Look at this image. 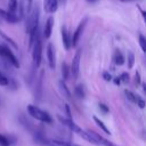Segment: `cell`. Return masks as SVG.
<instances>
[{"label":"cell","mask_w":146,"mask_h":146,"mask_svg":"<svg viewBox=\"0 0 146 146\" xmlns=\"http://www.w3.org/2000/svg\"><path fill=\"white\" fill-rule=\"evenodd\" d=\"M76 133L80 137H82L84 140H87L88 143H90L92 145H96V146H116L115 144H113L110 140L105 139L104 137H102L100 135H98L95 131H90V130L89 131H84V130H82L80 128Z\"/></svg>","instance_id":"cell-1"},{"label":"cell","mask_w":146,"mask_h":146,"mask_svg":"<svg viewBox=\"0 0 146 146\" xmlns=\"http://www.w3.org/2000/svg\"><path fill=\"white\" fill-rule=\"evenodd\" d=\"M27 113L35 120L40 121V122H43V123H52V117L47 113L44 112L43 110L39 108L38 106L35 105H27Z\"/></svg>","instance_id":"cell-2"},{"label":"cell","mask_w":146,"mask_h":146,"mask_svg":"<svg viewBox=\"0 0 146 146\" xmlns=\"http://www.w3.org/2000/svg\"><path fill=\"white\" fill-rule=\"evenodd\" d=\"M31 50H32V60H33V64L38 67V66H40L41 58H42V43H41L40 33L35 36V40L33 42V46H32Z\"/></svg>","instance_id":"cell-3"},{"label":"cell","mask_w":146,"mask_h":146,"mask_svg":"<svg viewBox=\"0 0 146 146\" xmlns=\"http://www.w3.org/2000/svg\"><path fill=\"white\" fill-rule=\"evenodd\" d=\"M0 56L3 57L10 65H13L14 67L18 68L19 67V63L16 58V56L14 55V52L10 50V48L7 44H3L0 42Z\"/></svg>","instance_id":"cell-4"},{"label":"cell","mask_w":146,"mask_h":146,"mask_svg":"<svg viewBox=\"0 0 146 146\" xmlns=\"http://www.w3.org/2000/svg\"><path fill=\"white\" fill-rule=\"evenodd\" d=\"M87 22H88V19H87V18H83V19L79 23V25L76 26V29H75V31H74V33H73V36L71 38V47H76V46H78V42H79L80 38L82 36V33H83V31H84V27H86Z\"/></svg>","instance_id":"cell-5"},{"label":"cell","mask_w":146,"mask_h":146,"mask_svg":"<svg viewBox=\"0 0 146 146\" xmlns=\"http://www.w3.org/2000/svg\"><path fill=\"white\" fill-rule=\"evenodd\" d=\"M80 62H81V49H78L73 59H72V64L70 67L71 74L73 75V79H78L79 73H80Z\"/></svg>","instance_id":"cell-6"},{"label":"cell","mask_w":146,"mask_h":146,"mask_svg":"<svg viewBox=\"0 0 146 146\" xmlns=\"http://www.w3.org/2000/svg\"><path fill=\"white\" fill-rule=\"evenodd\" d=\"M47 59H48L49 67L51 70H54L56 66V55H55V50H54V47L51 43H49L47 46Z\"/></svg>","instance_id":"cell-7"},{"label":"cell","mask_w":146,"mask_h":146,"mask_svg":"<svg viewBox=\"0 0 146 146\" xmlns=\"http://www.w3.org/2000/svg\"><path fill=\"white\" fill-rule=\"evenodd\" d=\"M58 8V0H43V9L48 14H52Z\"/></svg>","instance_id":"cell-8"},{"label":"cell","mask_w":146,"mask_h":146,"mask_svg":"<svg viewBox=\"0 0 146 146\" xmlns=\"http://www.w3.org/2000/svg\"><path fill=\"white\" fill-rule=\"evenodd\" d=\"M0 17L3 18L6 22H8V23H13V24H14V23H17V22L21 21V18H19L18 15L10 14V13L5 11V10H2V9H0Z\"/></svg>","instance_id":"cell-9"},{"label":"cell","mask_w":146,"mask_h":146,"mask_svg":"<svg viewBox=\"0 0 146 146\" xmlns=\"http://www.w3.org/2000/svg\"><path fill=\"white\" fill-rule=\"evenodd\" d=\"M52 27H54V18L50 16L48 17V19L44 23V27H43V36L46 39H49L52 32Z\"/></svg>","instance_id":"cell-10"},{"label":"cell","mask_w":146,"mask_h":146,"mask_svg":"<svg viewBox=\"0 0 146 146\" xmlns=\"http://www.w3.org/2000/svg\"><path fill=\"white\" fill-rule=\"evenodd\" d=\"M62 42H63L64 49L70 50V48H71V38H70L67 29L65 26H62Z\"/></svg>","instance_id":"cell-11"},{"label":"cell","mask_w":146,"mask_h":146,"mask_svg":"<svg viewBox=\"0 0 146 146\" xmlns=\"http://www.w3.org/2000/svg\"><path fill=\"white\" fill-rule=\"evenodd\" d=\"M58 120L60 121V123L62 124H64L65 127H67L71 131H73V132H78V130L80 129V127L79 125H76L74 122H73V120H68V119H65V117H63V116H58Z\"/></svg>","instance_id":"cell-12"},{"label":"cell","mask_w":146,"mask_h":146,"mask_svg":"<svg viewBox=\"0 0 146 146\" xmlns=\"http://www.w3.org/2000/svg\"><path fill=\"white\" fill-rule=\"evenodd\" d=\"M33 138H34V141L36 144H39V145H48L49 144V141L46 139V137H44L42 131H38V130L34 131L33 132Z\"/></svg>","instance_id":"cell-13"},{"label":"cell","mask_w":146,"mask_h":146,"mask_svg":"<svg viewBox=\"0 0 146 146\" xmlns=\"http://www.w3.org/2000/svg\"><path fill=\"white\" fill-rule=\"evenodd\" d=\"M113 62L115 65H119V66L124 64V56L122 55V52L120 50H115L114 56H113Z\"/></svg>","instance_id":"cell-14"},{"label":"cell","mask_w":146,"mask_h":146,"mask_svg":"<svg viewBox=\"0 0 146 146\" xmlns=\"http://www.w3.org/2000/svg\"><path fill=\"white\" fill-rule=\"evenodd\" d=\"M42 80H43V72H41L38 83H36V87H35V98L36 99H40L41 94H42Z\"/></svg>","instance_id":"cell-15"},{"label":"cell","mask_w":146,"mask_h":146,"mask_svg":"<svg viewBox=\"0 0 146 146\" xmlns=\"http://www.w3.org/2000/svg\"><path fill=\"white\" fill-rule=\"evenodd\" d=\"M74 94L76 95L78 98L83 99V98L86 97V90H84L83 84H78V86H75V88H74Z\"/></svg>","instance_id":"cell-16"},{"label":"cell","mask_w":146,"mask_h":146,"mask_svg":"<svg viewBox=\"0 0 146 146\" xmlns=\"http://www.w3.org/2000/svg\"><path fill=\"white\" fill-rule=\"evenodd\" d=\"M17 8H18V0H9L8 2V13L10 14H14V15H17Z\"/></svg>","instance_id":"cell-17"},{"label":"cell","mask_w":146,"mask_h":146,"mask_svg":"<svg viewBox=\"0 0 146 146\" xmlns=\"http://www.w3.org/2000/svg\"><path fill=\"white\" fill-rule=\"evenodd\" d=\"M92 119H94L95 123H96V124H97V125H98V127H99V128H100V129H102V130H103L105 133H107V135H111V131L108 130V128L105 125V123H104V122H103L100 119H98V117H97V116H95V115L92 116Z\"/></svg>","instance_id":"cell-18"},{"label":"cell","mask_w":146,"mask_h":146,"mask_svg":"<svg viewBox=\"0 0 146 146\" xmlns=\"http://www.w3.org/2000/svg\"><path fill=\"white\" fill-rule=\"evenodd\" d=\"M59 89H60L62 94H63L66 98H71V91H70V89L67 88L66 83H65L63 80H60V81H59Z\"/></svg>","instance_id":"cell-19"},{"label":"cell","mask_w":146,"mask_h":146,"mask_svg":"<svg viewBox=\"0 0 146 146\" xmlns=\"http://www.w3.org/2000/svg\"><path fill=\"white\" fill-rule=\"evenodd\" d=\"M70 73H71V71H70V66L64 62V63L62 64V76H63V81L68 79Z\"/></svg>","instance_id":"cell-20"},{"label":"cell","mask_w":146,"mask_h":146,"mask_svg":"<svg viewBox=\"0 0 146 146\" xmlns=\"http://www.w3.org/2000/svg\"><path fill=\"white\" fill-rule=\"evenodd\" d=\"M11 143L13 141L10 140V138L0 133V146H11Z\"/></svg>","instance_id":"cell-21"},{"label":"cell","mask_w":146,"mask_h":146,"mask_svg":"<svg viewBox=\"0 0 146 146\" xmlns=\"http://www.w3.org/2000/svg\"><path fill=\"white\" fill-rule=\"evenodd\" d=\"M52 144L57 145V146H79V145H75V144H71L68 141H65V140H59V139H54L51 140Z\"/></svg>","instance_id":"cell-22"},{"label":"cell","mask_w":146,"mask_h":146,"mask_svg":"<svg viewBox=\"0 0 146 146\" xmlns=\"http://www.w3.org/2000/svg\"><path fill=\"white\" fill-rule=\"evenodd\" d=\"M124 94H125V97L128 98V100H130L131 103L136 104V97H137L136 94H133V92L130 91V90H124Z\"/></svg>","instance_id":"cell-23"},{"label":"cell","mask_w":146,"mask_h":146,"mask_svg":"<svg viewBox=\"0 0 146 146\" xmlns=\"http://www.w3.org/2000/svg\"><path fill=\"white\" fill-rule=\"evenodd\" d=\"M133 64H135V55L131 52V51H128V68H132L133 67Z\"/></svg>","instance_id":"cell-24"},{"label":"cell","mask_w":146,"mask_h":146,"mask_svg":"<svg viewBox=\"0 0 146 146\" xmlns=\"http://www.w3.org/2000/svg\"><path fill=\"white\" fill-rule=\"evenodd\" d=\"M138 41H139V44H140V48L143 50V52L146 51V39L143 34H139V38H138Z\"/></svg>","instance_id":"cell-25"},{"label":"cell","mask_w":146,"mask_h":146,"mask_svg":"<svg viewBox=\"0 0 146 146\" xmlns=\"http://www.w3.org/2000/svg\"><path fill=\"white\" fill-rule=\"evenodd\" d=\"M8 83H9V79H8L6 75H3V74L0 72V86L6 87V86H8Z\"/></svg>","instance_id":"cell-26"},{"label":"cell","mask_w":146,"mask_h":146,"mask_svg":"<svg viewBox=\"0 0 146 146\" xmlns=\"http://www.w3.org/2000/svg\"><path fill=\"white\" fill-rule=\"evenodd\" d=\"M136 104H137L140 108H144V107H145V100H144L139 95H137V97H136Z\"/></svg>","instance_id":"cell-27"},{"label":"cell","mask_w":146,"mask_h":146,"mask_svg":"<svg viewBox=\"0 0 146 146\" xmlns=\"http://www.w3.org/2000/svg\"><path fill=\"white\" fill-rule=\"evenodd\" d=\"M119 79H120V81L127 83V82H129V74L127 72H123V73H121V75L119 76Z\"/></svg>","instance_id":"cell-28"},{"label":"cell","mask_w":146,"mask_h":146,"mask_svg":"<svg viewBox=\"0 0 146 146\" xmlns=\"http://www.w3.org/2000/svg\"><path fill=\"white\" fill-rule=\"evenodd\" d=\"M140 82H141V80H140V74H139V72L137 71L136 74H135V86L138 87V86L140 84Z\"/></svg>","instance_id":"cell-29"},{"label":"cell","mask_w":146,"mask_h":146,"mask_svg":"<svg viewBox=\"0 0 146 146\" xmlns=\"http://www.w3.org/2000/svg\"><path fill=\"white\" fill-rule=\"evenodd\" d=\"M98 106H99V108H100V111H102L103 113H105V114H106V113H108V112H110L108 107H107L104 103H99V104H98Z\"/></svg>","instance_id":"cell-30"},{"label":"cell","mask_w":146,"mask_h":146,"mask_svg":"<svg viewBox=\"0 0 146 146\" xmlns=\"http://www.w3.org/2000/svg\"><path fill=\"white\" fill-rule=\"evenodd\" d=\"M102 75H103V79H104L105 81H111V80H112V75H111L107 71H104V72L102 73Z\"/></svg>","instance_id":"cell-31"},{"label":"cell","mask_w":146,"mask_h":146,"mask_svg":"<svg viewBox=\"0 0 146 146\" xmlns=\"http://www.w3.org/2000/svg\"><path fill=\"white\" fill-rule=\"evenodd\" d=\"M65 110H66V114H67V119H68V120H72V116H71V111H70V107H68V105H67V104L65 105Z\"/></svg>","instance_id":"cell-32"},{"label":"cell","mask_w":146,"mask_h":146,"mask_svg":"<svg viewBox=\"0 0 146 146\" xmlns=\"http://www.w3.org/2000/svg\"><path fill=\"white\" fill-rule=\"evenodd\" d=\"M114 83H115L116 86H119V84L121 83V81H120V79H119V76H116V78H114Z\"/></svg>","instance_id":"cell-33"},{"label":"cell","mask_w":146,"mask_h":146,"mask_svg":"<svg viewBox=\"0 0 146 146\" xmlns=\"http://www.w3.org/2000/svg\"><path fill=\"white\" fill-rule=\"evenodd\" d=\"M137 7H138V9H139V11L141 13V16H143V17L145 18V13H144V9H143V8L140 7V6H137Z\"/></svg>","instance_id":"cell-34"},{"label":"cell","mask_w":146,"mask_h":146,"mask_svg":"<svg viewBox=\"0 0 146 146\" xmlns=\"http://www.w3.org/2000/svg\"><path fill=\"white\" fill-rule=\"evenodd\" d=\"M121 2H135V1H138V0H119Z\"/></svg>","instance_id":"cell-35"},{"label":"cell","mask_w":146,"mask_h":146,"mask_svg":"<svg viewBox=\"0 0 146 146\" xmlns=\"http://www.w3.org/2000/svg\"><path fill=\"white\" fill-rule=\"evenodd\" d=\"M86 2H88V3H95L97 0H84Z\"/></svg>","instance_id":"cell-36"},{"label":"cell","mask_w":146,"mask_h":146,"mask_svg":"<svg viewBox=\"0 0 146 146\" xmlns=\"http://www.w3.org/2000/svg\"><path fill=\"white\" fill-rule=\"evenodd\" d=\"M58 1H62V2H63V3H64V2H65V1H66V0H58Z\"/></svg>","instance_id":"cell-37"}]
</instances>
